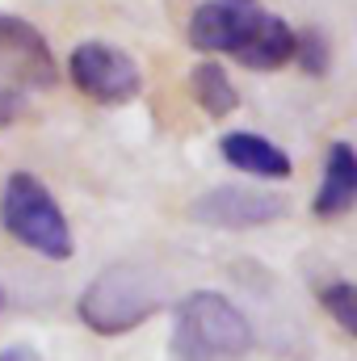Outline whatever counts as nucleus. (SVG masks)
<instances>
[{"label":"nucleus","mask_w":357,"mask_h":361,"mask_svg":"<svg viewBox=\"0 0 357 361\" xmlns=\"http://www.w3.org/2000/svg\"><path fill=\"white\" fill-rule=\"evenodd\" d=\"M257 345L248 315L219 290H193L173 315V357L177 361H244Z\"/></svg>","instance_id":"nucleus-1"},{"label":"nucleus","mask_w":357,"mask_h":361,"mask_svg":"<svg viewBox=\"0 0 357 361\" xmlns=\"http://www.w3.org/2000/svg\"><path fill=\"white\" fill-rule=\"evenodd\" d=\"M164 307L160 277L139 265H105L76 298L80 324L97 336H126Z\"/></svg>","instance_id":"nucleus-2"},{"label":"nucleus","mask_w":357,"mask_h":361,"mask_svg":"<svg viewBox=\"0 0 357 361\" xmlns=\"http://www.w3.org/2000/svg\"><path fill=\"white\" fill-rule=\"evenodd\" d=\"M0 227L30 252L47 261H68L76 252V235L55 193L34 173H13L0 193Z\"/></svg>","instance_id":"nucleus-3"},{"label":"nucleus","mask_w":357,"mask_h":361,"mask_svg":"<svg viewBox=\"0 0 357 361\" xmlns=\"http://www.w3.org/2000/svg\"><path fill=\"white\" fill-rule=\"evenodd\" d=\"M68 76L97 105H126L143 92V72H139L135 55H126L101 38L80 42L68 55Z\"/></svg>","instance_id":"nucleus-4"},{"label":"nucleus","mask_w":357,"mask_h":361,"mask_svg":"<svg viewBox=\"0 0 357 361\" xmlns=\"http://www.w3.org/2000/svg\"><path fill=\"white\" fill-rule=\"evenodd\" d=\"M290 202L273 189H257V185H214L206 193H198L189 202V219L214 231H253V227H269L277 219H286Z\"/></svg>","instance_id":"nucleus-5"},{"label":"nucleus","mask_w":357,"mask_h":361,"mask_svg":"<svg viewBox=\"0 0 357 361\" xmlns=\"http://www.w3.org/2000/svg\"><path fill=\"white\" fill-rule=\"evenodd\" d=\"M261 17H265L261 0H202L189 13L185 38L202 55H236L253 38Z\"/></svg>","instance_id":"nucleus-6"},{"label":"nucleus","mask_w":357,"mask_h":361,"mask_svg":"<svg viewBox=\"0 0 357 361\" xmlns=\"http://www.w3.org/2000/svg\"><path fill=\"white\" fill-rule=\"evenodd\" d=\"M0 68L21 89H51L59 80L55 51L47 47L38 25H30L25 17H13V13H0Z\"/></svg>","instance_id":"nucleus-7"},{"label":"nucleus","mask_w":357,"mask_h":361,"mask_svg":"<svg viewBox=\"0 0 357 361\" xmlns=\"http://www.w3.org/2000/svg\"><path fill=\"white\" fill-rule=\"evenodd\" d=\"M219 156L244 173V177H257V180H286L294 173V160L290 152H282L273 139L257 135V130H227L219 139Z\"/></svg>","instance_id":"nucleus-8"},{"label":"nucleus","mask_w":357,"mask_h":361,"mask_svg":"<svg viewBox=\"0 0 357 361\" xmlns=\"http://www.w3.org/2000/svg\"><path fill=\"white\" fill-rule=\"evenodd\" d=\"M357 202V152L337 139L324 156V180L315 189V202H311V214L315 219H341L349 214Z\"/></svg>","instance_id":"nucleus-9"},{"label":"nucleus","mask_w":357,"mask_h":361,"mask_svg":"<svg viewBox=\"0 0 357 361\" xmlns=\"http://www.w3.org/2000/svg\"><path fill=\"white\" fill-rule=\"evenodd\" d=\"M290 55H294V30L282 17H273L269 8L261 17V25L253 30V38L236 51V59L253 72H277V68L290 63Z\"/></svg>","instance_id":"nucleus-10"},{"label":"nucleus","mask_w":357,"mask_h":361,"mask_svg":"<svg viewBox=\"0 0 357 361\" xmlns=\"http://www.w3.org/2000/svg\"><path fill=\"white\" fill-rule=\"evenodd\" d=\"M189 89H193V101L210 114V118H227L240 109V89L231 85L227 68L214 63V59H202L193 72H189Z\"/></svg>","instance_id":"nucleus-11"},{"label":"nucleus","mask_w":357,"mask_h":361,"mask_svg":"<svg viewBox=\"0 0 357 361\" xmlns=\"http://www.w3.org/2000/svg\"><path fill=\"white\" fill-rule=\"evenodd\" d=\"M311 80H324L332 72V47L320 30H294V55H290Z\"/></svg>","instance_id":"nucleus-12"},{"label":"nucleus","mask_w":357,"mask_h":361,"mask_svg":"<svg viewBox=\"0 0 357 361\" xmlns=\"http://www.w3.org/2000/svg\"><path fill=\"white\" fill-rule=\"evenodd\" d=\"M320 307L337 319V328L345 332V336H357V286L353 281H328L324 290H320Z\"/></svg>","instance_id":"nucleus-13"},{"label":"nucleus","mask_w":357,"mask_h":361,"mask_svg":"<svg viewBox=\"0 0 357 361\" xmlns=\"http://www.w3.org/2000/svg\"><path fill=\"white\" fill-rule=\"evenodd\" d=\"M17 114H21V89H0V126H8V122H17Z\"/></svg>","instance_id":"nucleus-14"},{"label":"nucleus","mask_w":357,"mask_h":361,"mask_svg":"<svg viewBox=\"0 0 357 361\" xmlns=\"http://www.w3.org/2000/svg\"><path fill=\"white\" fill-rule=\"evenodd\" d=\"M0 361H42V357H38L30 345H8V349L0 353Z\"/></svg>","instance_id":"nucleus-15"},{"label":"nucleus","mask_w":357,"mask_h":361,"mask_svg":"<svg viewBox=\"0 0 357 361\" xmlns=\"http://www.w3.org/2000/svg\"><path fill=\"white\" fill-rule=\"evenodd\" d=\"M0 311H4V286H0Z\"/></svg>","instance_id":"nucleus-16"}]
</instances>
